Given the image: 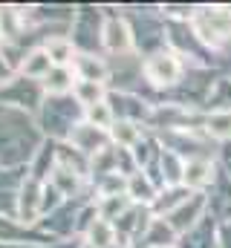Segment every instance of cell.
Segmentation results:
<instances>
[{
  "mask_svg": "<svg viewBox=\"0 0 231 248\" xmlns=\"http://www.w3.org/2000/svg\"><path fill=\"white\" fill-rule=\"evenodd\" d=\"M217 234H220V222L214 217H208L191 234H185L176 248H217Z\"/></svg>",
  "mask_w": 231,
  "mask_h": 248,
  "instance_id": "obj_8",
  "label": "cell"
},
{
  "mask_svg": "<svg viewBox=\"0 0 231 248\" xmlns=\"http://www.w3.org/2000/svg\"><path fill=\"white\" fill-rule=\"evenodd\" d=\"M142 72H145V78H148L153 87H159V90H173V87H179V81L185 78L188 63L182 61V55H176L173 49H156V52H150V55L145 58Z\"/></svg>",
  "mask_w": 231,
  "mask_h": 248,
  "instance_id": "obj_2",
  "label": "cell"
},
{
  "mask_svg": "<svg viewBox=\"0 0 231 248\" xmlns=\"http://www.w3.org/2000/svg\"><path fill=\"white\" fill-rule=\"evenodd\" d=\"M205 136L211 141H231V113H205Z\"/></svg>",
  "mask_w": 231,
  "mask_h": 248,
  "instance_id": "obj_12",
  "label": "cell"
},
{
  "mask_svg": "<svg viewBox=\"0 0 231 248\" xmlns=\"http://www.w3.org/2000/svg\"><path fill=\"white\" fill-rule=\"evenodd\" d=\"M142 240H145L148 248H176L179 246V234L171 228V222L165 217H153Z\"/></svg>",
  "mask_w": 231,
  "mask_h": 248,
  "instance_id": "obj_9",
  "label": "cell"
},
{
  "mask_svg": "<svg viewBox=\"0 0 231 248\" xmlns=\"http://www.w3.org/2000/svg\"><path fill=\"white\" fill-rule=\"evenodd\" d=\"M75 98L84 107H96L104 101V84H93V81H78L75 84Z\"/></svg>",
  "mask_w": 231,
  "mask_h": 248,
  "instance_id": "obj_14",
  "label": "cell"
},
{
  "mask_svg": "<svg viewBox=\"0 0 231 248\" xmlns=\"http://www.w3.org/2000/svg\"><path fill=\"white\" fill-rule=\"evenodd\" d=\"M78 75H81V81L104 84V78H107V66H104V61H101V58L81 55V58H78Z\"/></svg>",
  "mask_w": 231,
  "mask_h": 248,
  "instance_id": "obj_13",
  "label": "cell"
},
{
  "mask_svg": "<svg viewBox=\"0 0 231 248\" xmlns=\"http://www.w3.org/2000/svg\"><path fill=\"white\" fill-rule=\"evenodd\" d=\"M171 222V228L179 234V240L185 234H191L202 219H208V193H191L171 217H165Z\"/></svg>",
  "mask_w": 231,
  "mask_h": 248,
  "instance_id": "obj_3",
  "label": "cell"
},
{
  "mask_svg": "<svg viewBox=\"0 0 231 248\" xmlns=\"http://www.w3.org/2000/svg\"><path fill=\"white\" fill-rule=\"evenodd\" d=\"M205 107H208V113H231V75L214 78Z\"/></svg>",
  "mask_w": 231,
  "mask_h": 248,
  "instance_id": "obj_10",
  "label": "cell"
},
{
  "mask_svg": "<svg viewBox=\"0 0 231 248\" xmlns=\"http://www.w3.org/2000/svg\"><path fill=\"white\" fill-rule=\"evenodd\" d=\"M101 44L107 46V52H116V55H124L133 49V32L127 26V20L121 17H107L104 29H101Z\"/></svg>",
  "mask_w": 231,
  "mask_h": 248,
  "instance_id": "obj_5",
  "label": "cell"
},
{
  "mask_svg": "<svg viewBox=\"0 0 231 248\" xmlns=\"http://www.w3.org/2000/svg\"><path fill=\"white\" fill-rule=\"evenodd\" d=\"M208 217H214L220 225L231 222V179L223 173L208 190Z\"/></svg>",
  "mask_w": 231,
  "mask_h": 248,
  "instance_id": "obj_6",
  "label": "cell"
},
{
  "mask_svg": "<svg viewBox=\"0 0 231 248\" xmlns=\"http://www.w3.org/2000/svg\"><path fill=\"white\" fill-rule=\"evenodd\" d=\"M217 248H231V222L220 225V234H217Z\"/></svg>",
  "mask_w": 231,
  "mask_h": 248,
  "instance_id": "obj_18",
  "label": "cell"
},
{
  "mask_svg": "<svg viewBox=\"0 0 231 248\" xmlns=\"http://www.w3.org/2000/svg\"><path fill=\"white\" fill-rule=\"evenodd\" d=\"M69 84H72V75L66 72V66H58V69H52V72L47 75V87H50V90H55V93L66 90Z\"/></svg>",
  "mask_w": 231,
  "mask_h": 248,
  "instance_id": "obj_16",
  "label": "cell"
},
{
  "mask_svg": "<svg viewBox=\"0 0 231 248\" xmlns=\"http://www.w3.org/2000/svg\"><path fill=\"white\" fill-rule=\"evenodd\" d=\"M217 165H220V173L231 179V141L220 144V159H217Z\"/></svg>",
  "mask_w": 231,
  "mask_h": 248,
  "instance_id": "obj_17",
  "label": "cell"
},
{
  "mask_svg": "<svg viewBox=\"0 0 231 248\" xmlns=\"http://www.w3.org/2000/svg\"><path fill=\"white\" fill-rule=\"evenodd\" d=\"M191 26L208 52H220L231 44V6H197Z\"/></svg>",
  "mask_w": 231,
  "mask_h": 248,
  "instance_id": "obj_1",
  "label": "cell"
},
{
  "mask_svg": "<svg viewBox=\"0 0 231 248\" xmlns=\"http://www.w3.org/2000/svg\"><path fill=\"white\" fill-rule=\"evenodd\" d=\"M47 55H50V61H55L58 66H64V63L72 58V44L64 41V38H55V41L47 44Z\"/></svg>",
  "mask_w": 231,
  "mask_h": 248,
  "instance_id": "obj_15",
  "label": "cell"
},
{
  "mask_svg": "<svg viewBox=\"0 0 231 248\" xmlns=\"http://www.w3.org/2000/svg\"><path fill=\"white\" fill-rule=\"evenodd\" d=\"M220 176V165L211 156H197V159H185V176L182 185L188 187L191 193H208L211 185Z\"/></svg>",
  "mask_w": 231,
  "mask_h": 248,
  "instance_id": "obj_4",
  "label": "cell"
},
{
  "mask_svg": "<svg viewBox=\"0 0 231 248\" xmlns=\"http://www.w3.org/2000/svg\"><path fill=\"white\" fill-rule=\"evenodd\" d=\"M145 248H148V246H145Z\"/></svg>",
  "mask_w": 231,
  "mask_h": 248,
  "instance_id": "obj_19",
  "label": "cell"
},
{
  "mask_svg": "<svg viewBox=\"0 0 231 248\" xmlns=\"http://www.w3.org/2000/svg\"><path fill=\"white\" fill-rule=\"evenodd\" d=\"M110 139L118 144V150H133V147L145 139V130H142V124L121 122V119H118V122L113 124V130H110Z\"/></svg>",
  "mask_w": 231,
  "mask_h": 248,
  "instance_id": "obj_11",
  "label": "cell"
},
{
  "mask_svg": "<svg viewBox=\"0 0 231 248\" xmlns=\"http://www.w3.org/2000/svg\"><path fill=\"white\" fill-rule=\"evenodd\" d=\"M159 190H162V187L156 185L145 170L127 173V196H130V202H133V205H145V208H150V205L156 202Z\"/></svg>",
  "mask_w": 231,
  "mask_h": 248,
  "instance_id": "obj_7",
  "label": "cell"
}]
</instances>
